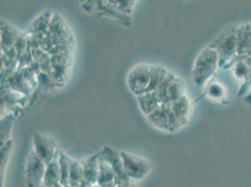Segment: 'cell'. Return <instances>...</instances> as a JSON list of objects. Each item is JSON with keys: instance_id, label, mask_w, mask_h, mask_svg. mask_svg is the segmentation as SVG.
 <instances>
[{"instance_id": "cell-1", "label": "cell", "mask_w": 251, "mask_h": 187, "mask_svg": "<svg viewBox=\"0 0 251 187\" xmlns=\"http://www.w3.org/2000/svg\"><path fill=\"white\" fill-rule=\"evenodd\" d=\"M220 67V55L212 48L206 47L200 52L191 70V78L194 83L201 87L209 81Z\"/></svg>"}, {"instance_id": "cell-2", "label": "cell", "mask_w": 251, "mask_h": 187, "mask_svg": "<svg viewBox=\"0 0 251 187\" xmlns=\"http://www.w3.org/2000/svg\"><path fill=\"white\" fill-rule=\"evenodd\" d=\"M236 27L225 29L210 45L220 55V67L228 68V64L232 66L237 54V38Z\"/></svg>"}, {"instance_id": "cell-3", "label": "cell", "mask_w": 251, "mask_h": 187, "mask_svg": "<svg viewBox=\"0 0 251 187\" xmlns=\"http://www.w3.org/2000/svg\"><path fill=\"white\" fill-rule=\"evenodd\" d=\"M157 91L162 100V103L172 104L183 95L187 94V87L183 79L170 71L167 78L161 83Z\"/></svg>"}, {"instance_id": "cell-4", "label": "cell", "mask_w": 251, "mask_h": 187, "mask_svg": "<svg viewBox=\"0 0 251 187\" xmlns=\"http://www.w3.org/2000/svg\"><path fill=\"white\" fill-rule=\"evenodd\" d=\"M120 155L126 174L131 181H141L148 175L151 165L145 157L126 151H121Z\"/></svg>"}, {"instance_id": "cell-5", "label": "cell", "mask_w": 251, "mask_h": 187, "mask_svg": "<svg viewBox=\"0 0 251 187\" xmlns=\"http://www.w3.org/2000/svg\"><path fill=\"white\" fill-rule=\"evenodd\" d=\"M151 66L149 64H138L128 72L126 84L129 91L135 95L146 93L150 83Z\"/></svg>"}, {"instance_id": "cell-6", "label": "cell", "mask_w": 251, "mask_h": 187, "mask_svg": "<svg viewBox=\"0 0 251 187\" xmlns=\"http://www.w3.org/2000/svg\"><path fill=\"white\" fill-rule=\"evenodd\" d=\"M33 151L46 165L58 158L60 153V150L52 139L39 132L33 135Z\"/></svg>"}, {"instance_id": "cell-7", "label": "cell", "mask_w": 251, "mask_h": 187, "mask_svg": "<svg viewBox=\"0 0 251 187\" xmlns=\"http://www.w3.org/2000/svg\"><path fill=\"white\" fill-rule=\"evenodd\" d=\"M46 166L47 165L32 151L28 155L25 165V176L28 187H42Z\"/></svg>"}, {"instance_id": "cell-8", "label": "cell", "mask_w": 251, "mask_h": 187, "mask_svg": "<svg viewBox=\"0 0 251 187\" xmlns=\"http://www.w3.org/2000/svg\"><path fill=\"white\" fill-rule=\"evenodd\" d=\"M100 155L105 161H107L110 164V166H112V168L114 169L116 185L130 181V179L126 174L120 152L116 151L111 146H104L101 152H100Z\"/></svg>"}, {"instance_id": "cell-9", "label": "cell", "mask_w": 251, "mask_h": 187, "mask_svg": "<svg viewBox=\"0 0 251 187\" xmlns=\"http://www.w3.org/2000/svg\"><path fill=\"white\" fill-rule=\"evenodd\" d=\"M49 34L60 42H74V38L70 27L58 14H52V21L49 27Z\"/></svg>"}, {"instance_id": "cell-10", "label": "cell", "mask_w": 251, "mask_h": 187, "mask_svg": "<svg viewBox=\"0 0 251 187\" xmlns=\"http://www.w3.org/2000/svg\"><path fill=\"white\" fill-rule=\"evenodd\" d=\"M232 75L242 83H246L251 76V56L250 54L238 55L232 64Z\"/></svg>"}, {"instance_id": "cell-11", "label": "cell", "mask_w": 251, "mask_h": 187, "mask_svg": "<svg viewBox=\"0 0 251 187\" xmlns=\"http://www.w3.org/2000/svg\"><path fill=\"white\" fill-rule=\"evenodd\" d=\"M171 108V104L162 103L155 111L147 115V121L156 127L158 130L168 132L169 130V119H168V113Z\"/></svg>"}, {"instance_id": "cell-12", "label": "cell", "mask_w": 251, "mask_h": 187, "mask_svg": "<svg viewBox=\"0 0 251 187\" xmlns=\"http://www.w3.org/2000/svg\"><path fill=\"white\" fill-rule=\"evenodd\" d=\"M2 84L3 88H9L14 92H18L25 95L28 94L32 90L30 85L25 81L23 73L19 70L10 75L5 81L2 82Z\"/></svg>"}, {"instance_id": "cell-13", "label": "cell", "mask_w": 251, "mask_h": 187, "mask_svg": "<svg viewBox=\"0 0 251 187\" xmlns=\"http://www.w3.org/2000/svg\"><path fill=\"white\" fill-rule=\"evenodd\" d=\"M137 102L144 115H149L162 104V100L157 91H148L137 95Z\"/></svg>"}, {"instance_id": "cell-14", "label": "cell", "mask_w": 251, "mask_h": 187, "mask_svg": "<svg viewBox=\"0 0 251 187\" xmlns=\"http://www.w3.org/2000/svg\"><path fill=\"white\" fill-rule=\"evenodd\" d=\"M22 33L8 23H1V51L7 52L14 47Z\"/></svg>"}, {"instance_id": "cell-15", "label": "cell", "mask_w": 251, "mask_h": 187, "mask_svg": "<svg viewBox=\"0 0 251 187\" xmlns=\"http://www.w3.org/2000/svg\"><path fill=\"white\" fill-rule=\"evenodd\" d=\"M171 108H172L173 113L177 117L181 125L183 126L186 125L188 123L189 116L191 114V109H192L191 100L189 99L188 95L185 94L177 99L176 101L173 102L171 104Z\"/></svg>"}, {"instance_id": "cell-16", "label": "cell", "mask_w": 251, "mask_h": 187, "mask_svg": "<svg viewBox=\"0 0 251 187\" xmlns=\"http://www.w3.org/2000/svg\"><path fill=\"white\" fill-rule=\"evenodd\" d=\"M236 38L237 54H249L251 52V23L237 26Z\"/></svg>"}, {"instance_id": "cell-17", "label": "cell", "mask_w": 251, "mask_h": 187, "mask_svg": "<svg viewBox=\"0 0 251 187\" xmlns=\"http://www.w3.org/2000/svg\"><path fill=\"white\" fill-rule=\"evenodd\" d=\"M81 162L84 167V181L90 184H98L100 171V153L89 156Z\"/></svg>"}, {"instance_id": "cell-18", "label": "cell", "mask_w": 251, "mask_h": 187, "mask_svg": "<svg viewBox=\"0 0 251 187\" xmlns=\"http://www.w3.org/2000/svg\"><path fill=\"white\" fill-rule=\"evenodd\" d=\"M170 70L164 67L158 65L151 66V74H150V83L148 86V91H157L161 83L167 78Z\"/></svg>"}, {"instance_id": "cell-19", "label": "cell", "mask_w": 251, "mask_h": 187, "mask_svg": "<svg viewBox=\"0 0 251 187\" xmlns=\"http://www.w3.org/2000/svg\"><path fill=\"white\" fill-rule=\"evenodd\" d=\"M58 184H60V167L56 158L46 166L42 187H52Z\"/></svg>"}, {"instance_id": "cell-20", "label": "cell", "mask_w": 251, "mask_h": 187, "mask_svg": "<svg viewBox=\"0 0 251 187\" xmlns=\"http://www.w3.org/2000/svg\"><path fill=\"white\" fill-rule=\"evenodd\" d=\"M115 182V173L110 164L105 161L104 159L100 155V171H99V179L98 185L104 186L106 184Z\"/></svg>"}, {"instance_id": "cell-21", "label": "cell", "mask_w": 251, "mask_h": 187, "mask_svg": "<svg viewBox=\"0 0 251 187\" xmlns=\"http://www.w3.org/2000/svg\"><path fill=\"white\" fill-rule=\"evenodd\" d=\"M84 181V167L82 162L71 159V172L69 185L75 187H80Z\"/></svg>"}, {"instance_id": "cell-22", "label": "cell", "mask_w": 251, "mask_h": 187, "mask_svg": "<svg viewBox=\"0 0 251 187\" xmlns=\"http://www.w3.org/2000/svg\"><path fill=\"white\" fill-rule=\"evenodd\" d=\"M25 99V94L18 92H14L9 88H3L1 92V101L3 108H13L17 106L19 101ZM1 106V107H2Z\"/></svg>"}, {"instance_id": "cell-23", "label": "cell", "mask_w": 251, "mask_h": 187, "mask_svg": "<svg viewBox=\"0 0 251 187\" xmlns=\"http://www.w3.org/2000/svg\"><path fill=\"white\" fill-rule=\"evenodd\" d=\"M71 157L67 156L64 152L60 151L58 156V163L60 167V185L67 186L70 183L71 172Z\"/></svg>"}, {"instance_id": "cell-24", "label": "cell", "mask_w": 251, "mask_h": 187, "mask_svg": "<svg viewBox=\"0 0 251 187\" xmlns=\"http://www.w3.org/2000/svg\"><path fill=\"white\" fill-rule=\"evenodd\" d=\"M206 93L211 99L219 101L225 97L226 88L219 82H212L207 87Z\"/></svg>"}, {"instance_id": "cell-25", "label": "cell", "mask_w": 251, "mask_h": 187, "mask_svg": "<svg viewBox=\"0 0 251 187\" xmlns=\"http://www.w3.org/2000/svg\"><path fill=\"white\" fill-rule=\"evenodd\" d=\"M13 123V115H6L1 120V146L10 140L11 126Z\"/></svg>"}, {"instance_id": "cell-26", "label": "cell", "mask_w": 251, "mask_h": 187, "mask_svg": "<svg viewBox=\"0 0 251 187\" xmlns=\"http://www.w3.org/2000/svg\"><path fill=\"white\" fill-rule=\"evenodd\" d=\"M116 187H136L135 184L133 183V181H127L125 183H122V184H118L116 185Z\"/></svg>"}, {"instance_id": "cell-27", "label": "cell", "mask_w": 251, "mask_h": 187, "mask_svg": "<svg viewBox=\"0 0 251 187\" xmlns=\"http://www.w3.org/2000/svg\"><path fill=\"white\" fill-rule=\"evenodd\" d=\"M244 99H245L248 103L251 104V88L248 91V93L244 95Z\"/></svg>"}, {"instance_id": "cell-28", "label": "cell", "mask_w": 251, "mask_h": 187, "mask_svg": "<svg viewBox=\"0 0 251 187\" xmlns=\"http://www.w3.org/2000/svg\"><path fill=\"white\" fill-rule=\"evenodd\" d=\"M101 187H116V183H110V184H106L104 186H101Z\"/></svg>"}, {"instance_id": "cell-29", "label": "cell", "mask_w": 251, "mask_h": 187, "mask_svg": "<svg viewBox=\"0 0 251 187\" xmlns=\"http://www.w3.org/2000/svg\"><path fill=\"white\" fill-rule=\"evenodd\" d=\"M92 187H101L100 185H98V184H93V186H92Z\"/></svg>"}]
</instances>
